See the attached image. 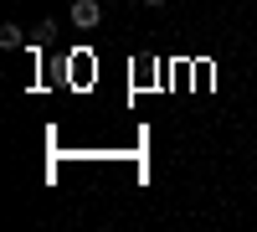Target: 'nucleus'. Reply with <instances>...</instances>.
Instances as JSON below:
<instances>
[{"mask_svg":"<svg viewBox=\"0 0 257 232\" xmlns=\"http://www.w3.org/2000/svg\"><path fill=\"white\" fill-rule=\"evenodd\" d=\"M144 6H165V0H144Z\"/></svg>","mask_w":257,"mask_h":232,"instance_id":"obj_3","label":"nucleus"},{"mask_svg":"<svg viewBox=\"0 0 257 232\" xmlns=\"http://www.w3.org/2000/svg\"><path fill=\"white\" fill-rule=\"evenodd\" d=\"M98 21H103V6H98V0H72V26L93 31Z\"/></svg>","mask_w":257,"mask_h":232,"instance_id":"obj_1","label":"nucleus"},{"mask_svg":"<svg viewBox=\"0 0 257 232\" xmlns=\"http://www.w3.org/2000/svg\"><path fill=\"white\" fill-rule=\"evenodd\" d=\"M0 47H26V36H21V26H0Z\"/></svg>","mask_w":257,"mask_h":232,"instance_id":"obj_2","label":"nucleus"}]
</instances>
